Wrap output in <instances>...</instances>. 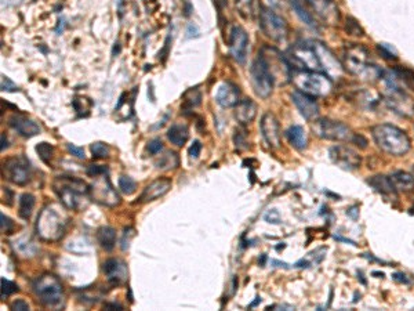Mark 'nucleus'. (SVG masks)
Masks as SVG:
<instances>
[{
	"instance_id": "f257e3e1",
	"label": "nucleus",
	"mask_w": 414,
	"mask_h": 311,
	"mask_svg": "<svg viewBox=\"0 0 414 311\" xmlns=\"http://www.w3.org/2000/svg\"><path fill=\"white\" fill-rule=\"evenodd\" d=\"M372 133L377 147L388 155L403 156L410 151V138L402 129L396 128L394 125H377L373 128Z\"/></svg>"
},
{
	"instance_id": "f03ea898",
	"label": "nucleus",
	"mask_w": 414,
	"mask_h": 311,
	"mask_svg": "<svg viewBox=\"0 0 414 311\" xmlns=\"http://www.w3.org/2000/svg\"><path fill=\"white\" fill-rule=\"evenodd\" d=\"M342 67L348 72L363 79L381 78V71L370 62V53L365 46L356 43H348L342 54Z\"/></svg>"
},
{
	"instance_id": "7ed1b4c3",
	"label": "nucleus",
	"mask_w": 414,
	"mask_h": 311,
	"mask_svg": "<svg viewBox=\"0 0 414 311\" xmlns=\"http://www.w3.org/2000/svg\"><path fill=\"white\" fill-rule=\"evenodd\" d=\"M62 205L69 210L84 208V199L90 196V185L72 176H58L53 184Z\"/></svg>"
},
{
	"instance_id": "20e7f679",
	"label": "nucleus",
	"mask_w": 414,
	"mask_h": 311,
	"mask_svg": "<svg viewBox=\"0 0 414 311\" xmlns=\"http://www.w3.org/2000/svg\"><path fill=\"white\" fill-rule=\"evenodd\" d=\"M295 89L312 97H325L333 90V82L326 74L314 72V71H300L293 69L291 79Z\"/></svg>"
},
{
	"instance_id": "39448f33",
	"label": "nucleus",
	"mask_w": 414,
	"mask_h": 311,
	"mask_svg": "<svg viewBox=\"0 0 414 311\" xmlns=\"http://www.w3.org/2000/svg\"><path fill=\"white\" fill-rule=\"evenodd\" d=\"M67 216L57 206L48 205L41 210L36 222V232L44 241H58L65 232Z\"/></svg>"
},
{
	"instance_id": "423d86ee",
	"label": "nucleus",
	"mask_w": 414,
	"mask_h": 311,
	"mask_svg": "<svg viewBox=\"0 0 414 311\" xmlns=\"http://www.w3.org/2000/svg\"><path fill=\"white\" fill-rule=\"evenodd\" d=\"M35 295L46 307H55L62 302L64 288L61 281L51 274L41 275L34 282Z\"/></svg>"
},
{
	"instance_id": "0eeeda50",
	"label": "nucleus",
	"mask_w": 414,
	"mask_h": 311,
	"mask_svg": "<svg viewBox=\"0 0 414 311\" xmlns=\"http://www.w3.org/2000/svg\"><path fill=\"white\" fill-rule=\"evenodd\" d=\"M290 67L293 69H300V71H314L319 72L322 69L319 57L316 54L314 44H307V43H297L286 55Z\"/></svg>"
},
{
	"instance_id": "6e6552de",
	"label": "nucleus",
	"mask_w": 414,
	"mask_h": 311,
	"mask_svg": "<svg viewBox=\"0 0 414 311\" xmlns=\"http://www.w3.org/2000/svg\"><path fill=\"white\" fill-rule=\"evenodd\" d=\"M250 75H251V85H253L255 94L261 98H268L272 94V90L275 86V79L264 57L258 53L255 60L250 68Z\"/></svg>"
},
{
	"instance_id": "1a4fd4ad",
	"label": "nucleus",
	"mask_w": 414,
	"mask_h": 311,
	"mask_svg": "<svg viewBox=\"0 0 414 311\" xmlns=\"http://www.w3.org/2000/svg\"><path fill=\"white\" fill-rule=\"evenodd\" d=\"M312 132L319 138L329 141H354L355 133L344 123L331 119H315Z\"/></svg>"
},
{
	"instance_id": "9d476101",
	"label": "nucleus",
	"mask_w": 414,
	"mask_h": 311,
	"mask_svg": "<svg viewBox=\"0 0 414 311\" xmlns=\"http://www.w3.org/2000/svg\"><path fill=\"white\" fill-rule=\"evenodd\" d=\"M260 28L268 39L274 42H283L288 38V22L269 7L260 8Z\"/></svg>"
},
{
	"instance_id": "9b49d317",
	"label": "nucleus",
	"mask_w": 414,
	"mask_h": 311,
	"mask_svg": "<svg viewBox=\"0 0 414 311\" xmlns=\"http://www.w3.org/2000/svg\"><path fill=\"white\" fill-rule=\"evenodd\" d=\"M3 176L10 183L24 187L32 178L31 162L24 155H17L8 158L3 162Z\"/></svg>"
},
{
	"instance_id": "f8f14e48",
	"label": "nucleus",
	"mask_w": 414,
	"mask_h": 311,
	"mask_svg": "<svg viewBox=\"0 0 414 311\" xmlns=\"http://www.w3.org/2000/svg\"><path fill=\"white\" fill-rule=\"evenodd\" d=\"M90 198L108 208H115L121 203V196L114 188L108 173L94 177L93 184L90 185Z\"/></svg>"
},
{
	"instance_id": "ddd939ff",
	"label": "nucleus",
	"mask_w": 414,
	"mask_h": 311,
	"mask_svg": "<svg viewBox=\"0 0 414 311\" xmlns=\"http://www.w3.org/2000/svg\"><path fill=\"white\" fill-rule=\"evenodd\" d=\"M260 54L264 57V60L267 62L268 68L271 71V74L274 76L275 83L282 76V79H291V72L293 68L290 67L288 58L283 55L274 47H264L260 51Z\"/></svg>"
},
{
	"instance_id": "4468645a",
	"label": "nucleus",
	"mask_w": 414,
	"mask_h": 311,
	"mask_svg": "<svg viewBox=\"0 0 414 311\" xmlns=\"http://www.w3.org/2000/svg\"><path fill=\"white\" fill-rule=\"evenodd\" d=\"M330 159L334 165H337L340 169L347 170V172H354L361 168L362 158L361 155L348 145L344 144H337L330 148L329 151Z\"/></svg>"
},
{
	"instance_id": "2eb2a0df",
	"label": "nucleus",
	"mask_w": 414,
	"mask_h": 311,
	"mask_svg": "<svg viewBox=\"0 0 414 311\" xmlns=\"http://www.w3.org/2000/svg\"><path fill=\"white\" fill-rule=\"evenodd\" d=\"M229 51L238 64H245L248 53V36L242 27L235 25L229 36Z\"/></svg>"
},
{
	"instance_id": "dca6fc26",
	"label": "nucleus",
	"mask_w": 414,
	"mask_h": 311,
	"mask_svg": "<svg viewBox=\"0 0 414 311\" xmlns=\"http://www.w3.org/2000/svg\"><path fill=\"white\" fill-rule=\"evenodd\" d=\"M261 133L264 140L271 148H279L282 144V134L281 126L276 119V116L271 112L264 114L261 118Z\"/></svg>"
},
{
	"instance_id": "f3484780",
	"label": "nucleus",
	"mask_w": 414,
	"mask_h": 311,
	"mask_svg": "<svg viewBox=\"0 0 414 311\" xmlns=\"http://www.w3.org/2000/svg\"><path fill=\"white\" fill-rule=\"evenodd\" d=\"M314 47L316 50V54L319 57L322 69L329 78H338L342 74V65L337 60V57L333 54V51L326 47L323 43H314Z\"/></svg>"
},
{
	"instance_id": "a211bd4d",
	"label": "nucleus",
	"mask_w": 414,
	"mask_h": 311,
	"mask_svg": "<svg viewBox=\"0 0 414 311\" xmlns=\"http://www.w3.org/2000/svg\"><path fill=\"white\" fill-rule=\"evenodd\" d=\"M291 101L297 107L301 116H304L307 121H315L319 115V105L312 95H308L295 90L291 93Z\"/></svg>"
},
{
	"instance_id": "6ab92c4d",
	"label": "nucleus",
	"mask_w": 414,
	"mask_h": 311,
	"mask_svg": "<svg viewBox=\"0 0 414 311\" xmlns=\"http://www.w3.org/2000/svg\"><path fill=\"white\" fill-rule=\"evenodd\" d=\"M307 3L321 20L331 25L338 24L340 13L334 0H307Z\"/></svg>"
},
{
	"instance_id": "aec40b11",
	"label": "nucleus",
	"mask_w": 414,
	"mask_h": 311,
	"mask_svg": "<svg viewBox=\"0 0 414 311\" xmlns=\"http://www.w3.org/2000/svg\"><path fill=\"white\" fill-rule=\"evenodd\" d=\"M8 125L18 134L22 135V137H27V138L41 134V128L39 123H36L34 119H31V118H28L25 115H21V114H14V115L10 116L8 118Z\"/></svg>"
},
{
	"instance_id": "412c9836",
	"label": "nucleus",
	"mask_w": 414,
	"mask_h": 311,
	"mask_svg": "<svg viewBox=\"0 0 414 311\" xmlns=\"http://www.w3.org/2000/svg\"><path fill=\"white\" fill-rule=\"evenodd\" d=\"M170 188H171V180L170 178H166V177L158 178L151 184H148L147 187L144 188L142 194L138 198V202L148 203L156 201V199L166 195L167 192L170 191Z\"/></svg>"
},
{
	"instance_id": "4be33fe9",
	"label": "nucleus",
	"mask_w": 414,
	"mask_h": 311,
	"mask_svg": "<svg viewBox=\"0 0 414 311\" xmlns=\"http://www.w3.org/2000/svg\"><path fill=\"white\" fill-rule=\"evenodd\" d=\"M239 97H241L239 88L231 82H224L215 93V101L224 108H232L239 104L241 101Z\"/></svg>"
},
{
	"instance_id": "5701e85b",
	"label": "nucleus",
	"mask_w": 414,
	"mask_h": 311,
	"mask_svg": "<svg viewBox=\"0 0 414 311\" xmlns=\"http://www.w3.org/2000/svg\"><path fill=\"white\" fill-rule=\"evenodd\" d=\"M102 271H104L105 277L108 278V281L112 285H121L126 279V267L118 259H108L104 263Z\"/></svg>"
},
{
	"instance_id": "b1692460",
	"label": "nucleus",
	"mask_w": 414,
	"mask_h": 311,
	"mask_svg": "<svg viewBox=\"0 0 414 311\" xmlns=\"http://www.w3.org/2000/svg\"><path fill=\"white\" fill-rule=\"evenodd\" d=\"M257 116V105L255 102L251 101L250 98L239 101L235 109V118L238 119V122L241 125H248L254 121V118Z\"/></svg>"
},
{
	"instance_id": "393cba45",
	"label": "nucleus",
	"mask_w": 414,
	"mask_h": 311,
	"mask_svg": "<svg viewBox=\"0 0 414 311\" xmlns=\"http://www.w3.org/2000/svg\"><path fill=\"white\" fill-rule=\"evenodd\" d=\"M286 137H288L289 142H290L295 149L304 151V149L307 148V133H305V129L302 128V126H300V125H294L291 128H289L288 130H286Z\"/></svg>"
},
{
	"instance_id": "a878e982",
	"label": "nucleus",
	"mask_w": 414,
	"mask_h": 311,
	"mask_svg": "<svg viewBox=\"0 0 414 311\" xmlns=\"http://www.w3.org/2000/svg\"><path fill=\"white\" fill-rule=\"evenodd\" d=\"M368 184L370 187H373L374 191L380 192L382 195H391L396 192V188H395L391 177L384 176V175H378V176H373L372 178H369Z\"/></svg>"
},
{
	"instance_id": "bb28decb",
	"label": "nucleus",
	"mask_w": 414,
	"mask_h": 311,
	"mask_svg": "<svg viewBox=\"0 0 414 311\" xmlns=\"http://www.w3.org/2000/svg\"><path fill=\"white\" fill-rule=\"evenodd\" d=\"M167 138L174 145L182 147L189 138V129H188L187 125H180V123L171 125L167 130Z\"/></svg>"
},
{
	"instance_id": "cd10ccee",
	"label": "nucleus",
	"mask_w": 414,
	"mask_h": 311,
	"mask_svg": "<svg viewBox=\"0 0 414 311\" xmlns=\"http://www.w3.org/2000/svg\"><path fill=\"white\" fill-rule=\"evenodd\" d=\"M389 177H391L396 191L409 192V191H413L414 189V176L408 173V172L398 170V172L392 173Z\"/></svg>"
},
{
	"instance_id": "c85d7f7f",
	"label": "nucleus",
	"mask_w": 414,
	"mask_h": 311,
	"mask_svg": "<svg viewBox=\"0 0 414 311\" xmlns=\"http://www.w3.org/2000/svg\"><path fill=\"white\" fill-rule=\"evenodd\" d=\"M97 241L101 245L102 249L111 252L116 245V231L109 225H104L97 231Z\"/></svg>"
},
{
	"instance_id": "c756f323",
	"label": "nucleus",
	"mask_w": 414,
	"mask_h": 311,
	"mask_svg": "<svg viewBox=\"0 0 414 311\" xmlns=\"http://www.w3.org/2000/svg\"><path fill=\"white\" fill-rule=\"evenodd\" d=\"M290 1V6L293 8V11L297 14V17L300 18L307 27L309 28H316V22L314 20V15L308 11L307 8L304 7L302 1L301 0H289Z\"/></svg>"
},
{
	"instance_id": "7c9ffc66",
	"label": "nucleus",
	"mask_w": 414,
	"mask_h": 311,
	"mask_svg": "<svg viewBox=\"0 0 414 311\" xmlns=\"http://www.w3.org/2000/svg\"><path fill=\"white\" fill-rule=\"evenodd\" d=\"M35 208V196L29 192L22 194L20 198V206H18V215L24 220H29Z\"/></svg>"
},
{
	"instance_id": "2f4dec72",
	"label": "nucleus",
	"mask_w": 414,
	"mask_h": 311,
	"mask_svg": "<svg viewBox=\"0 0 414 311\" xmlns=\"http://www.w3.org/2000/svg\"><path fill=\"white\" fill-rule=\"evenodd\" d=\"M201 90H199V89H191V90H188L187 93L184 94V101H182L181 109H182L184 112H185V111H192V109L196 108L198 105H201Z\"/></svg>"
},
{
	"instance_id": "473e14b6",
	"label": "nucleus",
	"mask_w": 414,
	"mask_h": 311,
	"mask_svg": "<svg viewBox=\"0 0 414 311\" xmlns=\"http://www.w3.org/2000/svg\"><path fill=\"white\" fill-rule=\"evenodd\" d=\"M236 8L243 18H251L254 15V0H235Z\"/></svg>"
},
{
	"instance_id": "72a5a7b5",
	"label": "nucleus",
	"mask_w": 414,
	"mask_h": 311,
	"mask_svg": "<svg viewBox=\"0 0 414 311\" xmlns=\"http://www.w3.org/2000/svg\"><path fill=\"white\" fill-rule=\"evenodd\" d=\"M36 152L39 154V158H41L43 162L46 163V165H50L54 154V148L51 144H48V142H41V144H38V145H36Z\"/></svg>"
},
{
	"instance_id": "f704fd0d",
	"label": "nucleus",
	"mask_w": 414,
	"mask_h": 311,
	"mask_svg": "<svg viewBox=\"0 0 414 311\" xmlns=\"http://www.w3.org/2000/svg\"><path fill=\"white\" fill-rule=\"evenodd\" d=\"M90 151H91V154H93V158H95V159H105V158L109 156V152H111L108 144L101 141L93 142V144L90 145Z\"/></svg>"
},
{
	"instance_id": "c9c22d12",
	"label": "nucleus",
	"mask_w": 414,
	"mask_h": 311,
	"mask_svg": "<svg viewBox=\"0 0 414 311\" xmlns=\"http://www.w3.org/2000/svg\"><path fill=\"white\" fill-rule=\"evenodd\" d=\"M119 189L124 195H131L137 189V184L130 176L119 177Z\"/></svg>"
},
{
	"instance_id": "e433bc0d",
	"label": "nucleus",
	"mask_w": 414,
	"mask_h": 311,
	"mask_svg": "<svg viewBox=\"0 0 414 311\" xmlns=\"http://www.w3.org/2000/svg\"><path fill=\"white\" fill-rule=\"evenodd\" d=\"M345 31H347L349 35H354V36H363L365 32L363 29L359 25V22L352 18V17H348L347 22H345Z\"/></svg>"
},
{
	"instance_id": "4c0bfd02",
	"label": "nucleus",
	"mask_w": 414,
	"mask_h": 311,
	"mask_svg": "<svg viewBox=\"0 0 414 311\" xmlns=\"http://www.w3.org/2000/svg\"><path fill=\"white\" fill-rule=\"evenodd\" d=\"M15 292H18V286L14 282H11V281L6 279L4 277L1 278V299L7 298V296L15 293Z\"/></svg>"
},
{
	"instance_id": "58836bf2",
	"label": "nucleus",
	"mask_w": 414,
	"mask_h": 311,
	"mask_svg": "<svg viewBox=\"0 0 414 311\" xmlns=\"http://www.w3.org/2000/svg\"><path fill=\"white\" fill-rule=\"evenodd\" d=\"M0 219H1V222H0V224H1V232L3 234H11L14 231V223L11 222V219L7 217L4 213L0 215Z\"/></svg>"
},
{
	"instance_id": "ea45409f",
	"label": "nucleus",
	"mask_w": 414,
	"mask_h": 311,
	"mask_svg": "<svg viewBox=\"0 0 414 311\" xmlns=\"http://www.w3.org/2000/svg\"><path fill=\"white\" fill-rule=\"evenodd\" d=\"M20 88L6 75H1V91H18Z\"/></svg>"
},
{
	"instance_id": "a19ab883",
	"label": "nucleus",
	"mask_w": 414,
	"mask_h": 311,
	"mask_svg": "<svg viewBox=\"0 0 414 311\" xmlns=\"http://www.w3.org/2000/svg\"><path fill=\"white\" fill-rule=\"evenodd\" d=\"M147 149L151 155H156V154H159L163 149V142L159 138H154V140H151V141L148 142Z\"/></svg>"
},
{
	"instance_id": "79ce46f5",
	"label": "nucleus",
	"mask_w": 414,
	"mask_h": 311,
	"mask_svg": "<svg viewBox=\"0 0 414 311\" xmlns=\"http://www.w3.org/2000/svg\"><path fill=\"white\" fill-rule=\"evenodd\" d=\"M134 237V230L131 227H126L123 230V238H122V249L126 250L128 249V245H130V241L131 238Z\"/></svg>"
},
{
	"instance_id": "37998d69",
	"label": "nucleus",
	"mask_w": 414,
	"mask_h": 311,
	"mask_svg": "<svg viewBox=\"0 0 414 311\" xmlns=\"http://www.w3.org/2000/svg\"><path fill=\"white\" fill-rule=\"evenodd\" d=\"M264 219H265V222L267 223H271V224H279L281 223V215H279V212L276 209H269L264 215Z\"/></svg>"
},
{
	"instance_id": "c03bdc74",
	"label": "nucleus",
	"mask_w": 414,
	"mask_h": 311,
	"mask_svg": "<svg viewBox=\"0 0 414 311\" xmlns=\"http://www.w3.org/2000/svg\"><path fill=\"white\" fill-rule=\"evenodd\" d=\"M201 152H202V142L199 141V140H195V141L192 142V145H191L189 149H188L189 158H191V159H198L199 155H201Z\"/></svg>"
},
{
	"instance_id": "a18cd8bd",
	"label": "nucleus",
	"mask_w": 414,
	"mask_h": 311,
	"mask_svg": "<svg viewBox=\"0 0 414 311\" xmlns=\"http://www.w3.org/2000/svg\"><path fill=\"white\" fill-rule=\"evenodd\" d=\"M377 48H378L380 54L382 55L384 58H387V60H396V58H398L396 54L394 53V50L391 47H388L387 44H378Z\"/></svg>"
},
{
	"instance_id": "49530a36",
	"label": "nucleus",
	"mask_w": 414,
	"mask_h": 311,
	"mask_svg": "<svg viewBox=\"0 0 414 311\" xmlns=\"http://www.w3.org/2000/svg\"><path fill=\"white\" fill-rule=\"evenodd\" d=\"M104 173H108V169L105 166H101V165H91L87 169V175L90 177H97L100 175H104Z\"/></svg>"
},
{
	"instance_id": "de8ad7c7",
	"label": "nucleus",
	"mask_w": 414,
	"mask_h": 311,
	"mask_svg": "<svg viewBox=\"0 0 414 311\" xmlns=\"http://www.w3.org/2000/svg\"><path fill=\"white\" fill-rule=\"evenodd\" d=\"M67 149L68 152L72 156H75V158H78V159H84V149L82 148V147H76L74 144H68Z\"/></svg>"
},
{
	"instance_id": "09e8293b",
	"label": "nucleus",
	"mask_w": 414,
	"mask_h": 311,
	"mask_svg": "<svg viewBox=\"0 0 414 311\" xmlns=\"http://www.w3.org/2000/svg\"><path fill=\"white\" fill-rule=\"evenodd\" d=\"M10 307H11V310H14V311H28V310H29V305H28L25 300H22V299H17V300H14Z\"/></svg>"
},
{
	"instance_id": "8fccbe9b",
	"label": "nucleus",
	"mask_w": 414,
	"mask_h": 311,
	"mask_svg": "<svg viewBox=\"0 0 414 311\" xmlns=\"http://www.w3.org/2000/svg\"><path fill=\"white\" fill-rule=\"evenodd\" d=\"M234 141H235V145H236L238 148H241L243 144H246V140H245V134H243V132H241V130H236V134H235V137H234Z\"/></svg>"
},
{
	"instance_id": "3c124183",
	"label": "nucleus",
	"mask_w": 414,
	"mask_h": 311,
	"mask_svg": "<svg viewBox=\"0 0 414 311\" xmlns=\"http://www.w3.org/2000/svg\"><path fill=\"white\" fill-rule=\"evenodd\" d=\"M352 142H355V144H356V145L362 149L368 148V140H366V138H365L362 134H355V138Z\"/></svg>"
},
{
	"instance_id": "603ef678",
	"label": "nucleus",
	"mask_w": 414,
	"mask_h": 311,
	"mask_svg": "<svg viewBox=\"0 0 414 311\" xmlns=\"http://www.w3.org/2000/svg\"><path fill=\"white\" fill-rule=\"evenodd\" d=\"M392 277H394L395 281H398V282H403V284H410V279H409L408 275H406V274H403V272H396V274H394Z\"/></svg>"
},
{
	"instance_id": "864d4df0",
	"label": "nucleus",
	"mask_w": 414,
	"mask_h": 311,
	"mask_svg": "<svg viewBox=\"0 0 414 311\" xmlns=\"http://www.w3.org/2000/svg\"><path fill=\"white\" fill-rule=\"evenodd\" d=\"M104 309L105 310H123V307H122L121 305H116V303H109V305H105L104 306Z\"/></svg>"
},
{
	"instance_id": "5fc2aeb1",
	"label": "nucleus",
	"mask_w": 414,
	"mask_h": 311,
	"mask_svg": "<svg viewBox=\"0 0 414 311\" xmlns=\"http://www.w3.org/2000/svg\"><path fill=\"white\" fill-rule=\"evenodd\" d=\"M214 4L218 7V10H222L224 7L228 6V0H214Z\"/></svg>"
},
{
	"instance_id": "6e6d98bb",
	"label": "nucleus",
	"mask_w": 414,
	"mask_h": 311,
	"mask_svg": "<svg viewBox=\"0 0 414 311\" xmlns=\"http://www.w3.org/2000/svg\"><path fill=\"white\" fill-rule=\"evenodd\" d=\"M8 147V144H7V138L6 135L1 134V151H4V149Z\"/></svg>"
},
{
	"instance_id": "4d7b16f0",
	"label": "nucleus",
	"mask_w": 414,
	"mask_h": 311,
	"mask_svg": "<svg viewBox=\"0 0 414 311\" xmlns=\"http://www.w3.org/2000/svg\"><path fill=\"white\" fill-rule=\"evenodd\" d=\"M185 1H187V4H188V6H189V0H185Z\"/></svg>"
},
{
	"instance_id": "13d9d810",
	"label": "nucleus",
	"mask_w": 414,
	"mask_h": 311,
	"mask_svg": "<svg viewBox=\"0 0 414 311\" xmlns=\"http://www.w3.org/2000/svg\"><path fill=\"white\" fill-rule=\"evenodd\" d=\"M413 176H414V166H413Z\"/></svg>"
}]
</instances>
